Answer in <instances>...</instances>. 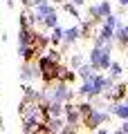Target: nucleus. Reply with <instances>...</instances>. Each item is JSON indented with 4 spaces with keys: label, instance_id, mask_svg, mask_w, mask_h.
Masks as SVG:
<instances>
[{
    "label": "nucleus",
    "instance_id": "nucleus-1",
    "mask_svg": "<svg viewBox=\"0 0 128 134\" xmlns=\"http://www.w3.org/2000/svg\"><path fill=\"white\" fill-rule=\"evenodd\" d=\"M36 65H38V69H41L43 83H45L47 87L54 85V83H58L61 72H63V63H56V60H52L47 54H43V56L36 58Z\"/></svg>",
    "mask_w": 128,
    "mask_h": 134
},
{
    "label": "nucleus",
    "instance_id": "nucleus-2",
    "mask_svg": "<svg viewBox=\"0 0 128 134\" xmlns=\"http://www.w3.org/2000/svg\"><path fill=\"white\" fill-rule=\"evenodd\" d=\"M110 52H112V45H104V47H95L90 52V65L95 67V72H101V69H110L112 60H110Z\"/></svg>",
    "mask_w": 128,
    "mask_h": 134
},
{
    "label": "nucleus",
    "instance_id": "nucleus-3",
    "mask_svg": "<svg viewBox=\"0 0 128 134\" xmlns=\"http://www.w3.org/2000/svg\"><path fill=\"white\" fill-rule=\"evenodd\" d=\"M74 98V92L70 90V85L67 83H54V85L47 87V103L50 100H56V103H70V100Z\"/></svg>",
    "mask_w": 128,
    "mask_h": 134
},
{
    "label": "nucleus",
    "instance_id": "nucleus-4",
    "mask_svg": "<svg viewBox=\"0 0 128 134\" xmlns=\"http://www.w3.org/2000/svg\"><path fill=\"white\" fill-rule=\"evenodd\" d=\"M108 119H110V114H108V112L97 110V107H95V110H92L88 116H83V119H81V123H83L88 130H99V125H104Z\"/></svg>",
    "mask_w": 128,
    "mask_h": 134
},
{
    "label": "nucleus",
    "instance_id": "nucleus-5",
    "mask_svg": "<svg viewBox=\"0 0 128 134\" xmlns=\"http://www.w3.org/2000/svg\"><path fill=\"white\" fill-rule=\"evenodd\" d=\"M36 78H41V69H38L36 60L23 63V69H20V83H23V85H29V83H34Z\"/></svg>",
    "mask_w": 128,
    "mask_h": 134
},
{
    "label": "nucleus",
    "instance_id": "nucleus-6",
    "mask_svg": "<svg viewBox=\"0 0 128 134\" xmlns=\"http://www.w3.org/2000/svg\"><path fill=\"white\" fill-rule=\"evenodd\" d=\"M63 119H65V125H70L74 130L81 125V114L76 110V105H72V103H63Z\"/></svg>",
    "mask_w": 128,
    "mask_h": 134
},
{
    "label": "nucleus",
    "instance_id": "nucleus-7",
    "mask_svg": "<svg viewBox=\"0 0 128 134\" xmlns=\"http://www.w3.org/2000/svg\"><path fill=\"white\" fill-rule=\"evenodd\" d=\"M36 34L38 31L34 27H20L18 29V47H34Z\"/></svg>",
    "mask_w": 128,
    "mask_h": 134
},
{
    "label": "nucleus",
    "instance_id": "nucleus-8",
    "mask_svg": "<svg viewBox=\"0 0 128 134\" xmlns=\"http://www.w3.org/2000/svg\"><path fill=\"white\" fill-rule=\"evenodd\" d=\"M34 11H36V16L41 18V23H43V18H47L50 14H56V5H52V2H43V5L34 7Z\"/></svg>",
    "mask_w": 128,
    "mask_h": 134
},
{
    "label": "nucleus",
    "instance_id": "nucleus-9",
    "mask_svg": "<svg viewBox=\"0 0 128 134\" xmlns=\"http://www.w3.org/2000/svg\"><path fill=\"white\" fill-rule=\"evenodd\" d=\"M81 38V34H79V25H74V27H67L65 29V36H63V45H74L76 40Z\"/></svg>",
    "mask_w": 128,
    "mask_h": 134
},
{
    "label": "nucleus",
    "instance_id": "nucleus-10",
    "mask_svg": "<svg viewBox=\"0 0 128 134\" xmlns=\"http://www.w3.org/2000/svg\"><path fill=\"white\" fill-rule=\"evenodd\" d=\"M63 36H65V27H61V25H56V27L52 29V36H50V45H54V47H58V45L63 43Z\"/></svg>",
    "mask_w": 128,
    "mask_h": 134
},
{
    "label": "nucleus",
    "instance_id": "nucleus-11",
    "mask_svg": "<svg viewBox=\"0 0 128 134\" xmlns=\"http://www.w3.org/2000/svg\"><path fill=\"white\" fill-rule=\"evenodd\" d=\"M45 125L50 127V132H52V134H58L63 127H65V119H63V116H58V119H47V121H45Z\"/></svg>",
    "mask_w": 128,
    "mask_h": 134
},
{
    "label": "nucleus",
    "instance_id": "nucleus-12",
    "mask_svg": "<svg viewBox=\"0 0 128 134\" xmlns=\"http://www.w3.org/2000/svg\"><path fill=\"white\" fill-rule=\"evenodd\" d=\"M110 112H112L117 119H121V121L128 119V105L126 103H115V105H110Z\"/></svg>",
    "mask_w": 128,
    "mask_h": 134
},
{
    "label": "nucleus",
    "instance_id": "nucleus-13",
    "mask_svg": "<svg viewBox=\"0 0 128 134\" xmlns=\"http://www.w3.org/2000/svg\"><path fill=\"white\" fill-rule=\"evenodd\" d=\"M95 74H97V72H95V67H92L90 63H83V65H81L79 69H76V76H81L83 81H88V78H92Z\"/></svg>",
    "mask_w": 128,
    "mask_h": 134
},
{
    "label": "nucleus",
    "instance_id": "nucleus-14",
    "mask_svg": "<svg viewBox=\"0 0 128 134\" xmlns=\"http://www.w3.org/2000/svg\"><path fill=\"white\" fill-rule=\"evenodd\" d=\"M115 40H117L119 45H124V47H128V31H126V27L119 25V27L115 29Z\"/></svg>",
    "mask_w": 128,
    "mask_h": 134
},
{
    "label": "nucleus",
    "instance_id": "nucleus-15",
    "mask_svg": "<svg viewBox=\"0 0 128 134\" xmlns=\"http://www.w3.org/2000/svg\"><path fill=\"white\" fill-rule=\"evenodd\" d=\"M58 25V11L56 14H50L47 18H43V23H41V27L45 29V31H47V29H54Z\"/></svg>",
    "mask_w": 128,
    "mask_h": 134
},
{
    "label": "nucleus",
    "instance_id": "nucleus-16",
    "mask_svg": "<svg viewBox=\"0 0 128 134\" xmlns=\"http://www.w3.org/2000/svg\"><path fill=\"white\" fill-rule=\"evenodd\" d=\"M43 123V121H34V119H23V134H34L36 125Z\"/></svg>",
    "mask_w": 128,
    "mask_h": 134
},
{
    "label": "nucleus",
    "instance_id": "nucleus-17",
    "mask_svg": "<svg viewBox=\"0 0 128 134\" xmlns=\"http://www.w3.org/2000/svg\"><path fill=\"white\" fill-rule=\"evenodd\" d=\"M74 78H76V72H74V69H70V67H63L61 78H58V81H61V83H67V85H70Z\"/></svg>",
    "mask_w": 128,
    "mask_h": 134
},
{
    "label": "nucleus",
    "instance_id": "nucleus-18",
    "mask_svg": "<svg viewBox=\"0 0 128 134\" xmlns=\"http://www.w3.org/2000/svg\"><path fill=\"white\" fill-rule=\"evenodd\" d=\"M83 65V54H72V58H70V69H79V67Z\"/></svg>",
    "mask_w": 128,
    "mask_h": 134
},
{
    "label": "nucleus",
    "instance_id": "nucleus-19",
    "mask_svg": "<svg viewBox=\"0 0 128 134\" xmlns=\"http://www.w3.org/2000/svg\"><path fill=\"white\" fill-rule=\"evenodd\" d=\"M76 110H79L81 119H83V116H88L92 110H95V105H92V103H79V105H76Z\"/></svg>",
    "mask_w": 128,
    "mask_h": 134
},
{
    "label": "nucleus",
    "instance_id": "nucleus-20",
    "mask_svg": "<svg viewBox=\"0 0 128 134\" xmlns=\"http://www.w3.org/2000/svg\"><path fill=\"white\" fill-rule=\"evenodd\" d=\"M63 11H67V14L72 16V18H79V9H76L72 2H63Z\"/></svg>",
    "mask_w": 128,
    "mask_h": 134
},
{
    "label": "nucleus",
    "instance_id": "nucleus-21",
    "mask_svg": "<svg viewBox=\"0 0 128 134\" xmlns=\"http://www.w3.org/2000/svg\"><path fill=\"white\" fill-rule=\"evenodd\" d=\"M110 76H112V78L121 76V65H119V63H112V65H110Z\"/></svg>",
    "mask_w": 128,
    "mask_h": 134
},
{
    "label": "nucleus",
    "instance_id": "nucleus-22",
    "mask_svg": "<svg viewBox=\"0 0 128 134\" xmlns=\"http://www.w3.org/2000/svg\"><path fill=\"white\" fill-rule=\"evenodd\" d=\"M43 2H50V0H25V9H34V7H38V5H43Z\"/></svg>",
    "mask_w": 128,
    "mask_h": 134
},
{
    "label": "nucleus",
    "instance_id": "nucleus-23",
    "mask_svg": "<svg viewBox=\"0 0 128 134\" xmlns=\"http://www.w3.org/2000/svg\"><path fill=\"white\" fill-rule=\"evenodd\" d=\"M106 27H112V29H117V27H119V20H117V16H112V14H110L108 18H106Z\"/></svg>",
    "mask_w": 128,
    "mask_h": 134
},
{
    "label": "nucleus",
    "instance_id": "nucleus-24",
    "mask_svg": "<svg viewBox=\"0 0 128 134\" xmlns=\"http://www.w3.org/2000/svg\"><path fill=\"white\" fill-rule=\"evenodd\" d=\"M58 134H76V130H74V127H70V125H65V127H63Z\"/></svg>",
    "mask_w": 128,
    "mask_h": 134
},
{
    "label": "nucleus",
    "instance_id": "nucleus-25",
    "mask_svg": "<svg viewBox=\"0 0 128 134\" xmlns=\"http://www.w3.org/2000/svg\"><path fill=\"white\" fill-rule=\"evenodd\" d=\"M70 2H72V5H74V7H81V5H83V2H85V0H70Z\"/></svg>",
    "mask_w": 128,
    "mask_h": 134
},
{
    "label": "nucleus",
    "instance_id": "nucleus-26",
    "mask_svg": "<svg viewBox=\"0 0 128 134\" xmlns=\"http://www.w3.org/2000/svg\"><path fill=\"white\" fill-rule=\"evenodd\" d=\"M121 132H124V134H128V121H126V123L121 125Z\"/></svg>",
    "mask_w": 128,
    "mask_h": 134
},
{
    "label": "nucleus",
    "instance_id": "nucleus-27",
    "mask_svg": "<svg viewBox=\"0 0 128 134\" xmlns=\"http://www.w3.org/2000/svg\"><path fill=\"white\" fill-rule=\"evenodd\" d=\"M97 134H110V132H108V130H104V127H99V130H97Z\"/></svg>",
    "mask_w": 128,
    "mask_h": 134
},
{
    "label": "nucleus",
    "instance_id": "nucleus-28",
    "mask_svg": "<svg viewBox=\"0 0 128 134\" xmlns=\"http://www.w3.org/2000/svg\"><path fill=\"white\" fill-rule=\"evenodd\" d=\"M14 2L16 0H7V7H14Z\"/></svg>",
    "mask_w": 128,
    "mask_h": 134
},
{
    "label": "nucleus",
    "instance_id": "nucleus-29",
    "mask_svg": "<svg viewBox=\"0 0 128 134\" xmlns=\"http://www.w3.org/2000/svg\"><path fill=\"white\" fill-rule=\"evenodd\" d=\"M119 5H121V7H126V5H128V0H119Z\"/></svg>",
    "mask_w": 128,
    "mask_h": 134
},
{
    "label": "nucleus",
    "instance_id": "nucleus-30",
    "mask_svg": "<svg viewBox=\"0 0 128 134\" xmlns=\"http://www.w3.org/2000/svg\"><path fill=\"white\" fill-rule=\"evenodd\" d=\"M112 134H124V132H121V130H115V132H112Z\"/></svg>",
    "mask_w": 128,
    "mask_h": 134
},
{
    "label": "nucleus",
    "instance_id": "nucleus-31",
    "mask_svg": "<svg viewBox=\"0 0 128 134\" xmlns=\"http://www.w3.org/2000/svg\"><path fill=\"white\" fill-rule=\"evenodd\" d=\"M20 2H23V5H25V0H20Z\"/></svg>",
    "mask_w": 128,
    "mask_h": 134
},
{
    "label": "nucleus",
    "instance_id": "nucleus-32",
    "mask_svg": "<svg viewBox=\"0 0 128 134\" xmlns=\"http://www.w3.org/2000/svg\"><path fill=\"white\" fill-rule=\"evenodd\" d=\"M126 105H128V98H126Z\"/></svg>",
    "mask_w": 128,
    "mask_h": 134
},
{
    "label": "nucleus",
    "instance_id": "nucleus-33",
    "mask_svg": "<svg viewBox=\"0 0 128 134\" xmlns=\"http://www.w3.org/2000/svg\"><path fill=\"white\" fill-rule=\"evenodd\" d=\"M126 31H128V25H126Z\"/></svg>",
    "mask_w": 128,
    "mask_h": 134
},
{
    "label": "nucleus",
    "instance_id": "nucleus-34",
    "mask_svg": "<svg viewBox=\"0 0 128 134\" xmlns=\"http://www.w3.org/2000/svg\"><path fill=\"white\" fill-rule=\"evenodd\" d=\"M126 49H128V47H126Z\"/></svg>",
    "mask_w": 128,
    "mask_h": 134
}]
</instances>
